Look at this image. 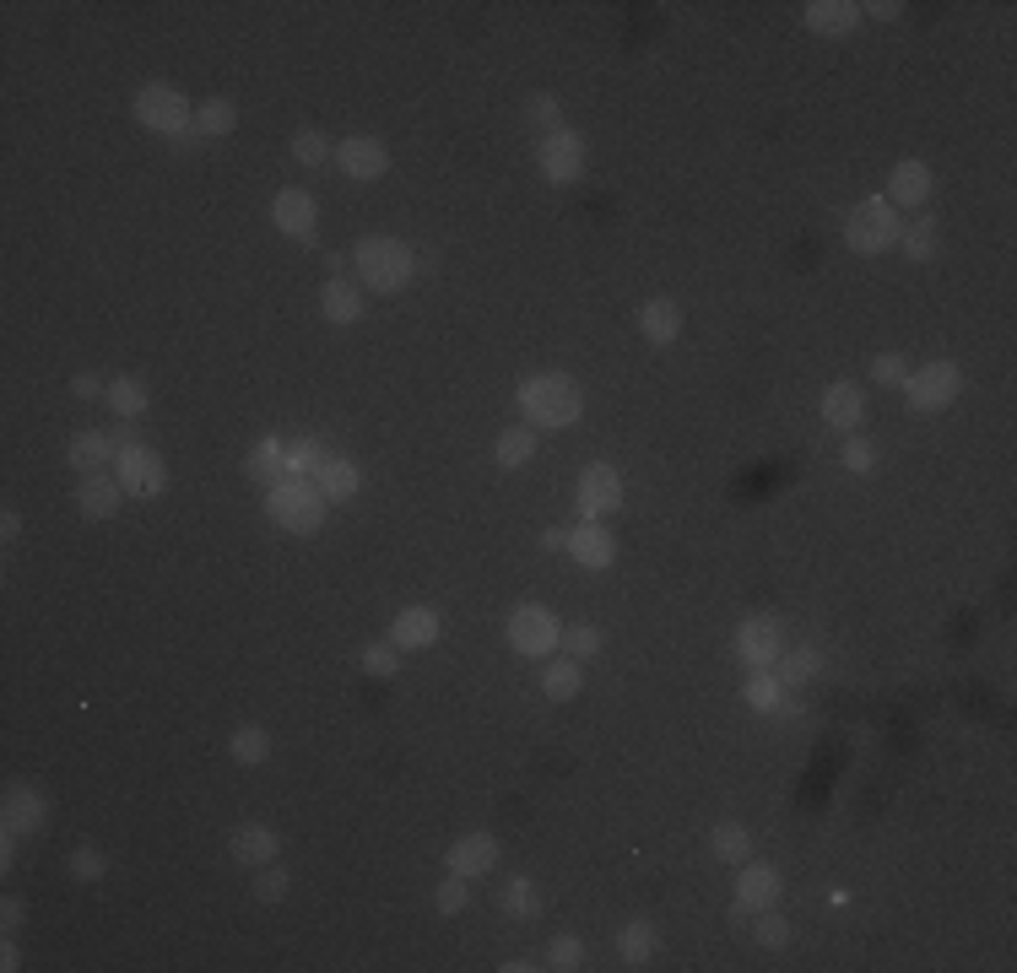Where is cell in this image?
I'll return each mask as SVG.
<instances>
[{
	"instance_id": "cell-1",
	"label": "cell",
	"mask_w": 1017,
	"mask_h": 973,
	"mask_svg": "<svg viewBox=\"0 0 1017 973\" xmlns=\"http://www.w3.org/2000/svg\"><path fill=\"white\" fill-rule=\"evenodd\" d=\"M515 405L526 411V428H541V433H564L585 417V395L569 373H530L515 390Z\"/></svg>"
},
{
	"instance_id": "cell-2",
	"label": "cell",
	"mask_w": 1017,
	"mask_h": 973,
	"mask_svg": "<svg viewBox=\"0 0 1017 973\" xmlns=\"http://www.w3.org/2000/svg\"><path fill=\"white\" fill-rule=\"evenodd\" d=\"M352 271H358V282L368 287V292H401V287L417 277V254H411L401 239H379V233H368V239H358V249H352Z\"/></svg>"
},
{
	"instance_id": "cell-3",
	"label": "cell",
	"mask_w": 1017,
	"mask_h": 973,
	"mask_svg": "<svg viewBox=\"0 0 1017 973\" xmlns=\"http://www.w3.org/2000/svg\"><path fill=\"white\" fill-rule=\"evenodd\" d=\"M266 514H271V525L277 530H292V535H315V530L326 525V492L315 482H298V477H287V482L266 486Z\"/></svg>"
},
{
	"instance_id": "cell-4",
	"label": "cell",
	"mask_w": 1017,
	"mask_h": 973,
	"mask_svg": "<svg viewBox=\"0 0 1017 973\" xmlns=\"http://www.w3.org/2000/svg\"><path fill=\"white\" fill-rule=\"evenodd\" d=\"M130 109H136V120L147 124L152 136H168V141H179V136L196 124L190 98H185L179 87H168V81H147V87L130 98Z\"/></svg>"
},
{
	"instance_id": "cell-5",
	"label": "cell",
	"mask_w": 1017,
	"mask_h": 973,
	"mask_svg": "<svg viewBox=\"0 0 1017 973\" xmlns=\"http://www.w3.org/2000/svg\"><path fill=\"white\" fill-rule=\"evenodd\" d=\"M898 233H904V222L888 205V195L860 201L850 211V222H845V239H850L855 254H888V249H898Z\"/></svg>"
},
{
	"instance_id": "cell-6",
	"label": "cell",
	"mask_w": 1017,
	"mask_h": 973,
	"mask_svg": "<svg viewBox=\"0 0 1017 973\" xmlns=\"http://www.w3.org/2000/svg\"><path fill=\"white\" fill-rule=\"evenodd\" d=\"M558 644H564V622L552 616V606L526 601V606L509 611V649H515V654H526V660H547Z\"/></svg>"
},
{
	"instance_id": "cell-7",
	"label": "cell",
	"mask_w": 1017,
	"mask_h": 973,
	"mask_svg": "<svg viewBox=\"0 0 1017 973\" xmlns=\"http://www.w3.org/2000/svg\"><path fill=\"white\" fill-rule=\"evenodd\" d=\"M958 390H964V373H958V363H947V358L904 373V401L915 405V411H947V405L958 401Z\"/></svg>"
},
{
	"instance_id": "cell-8",
	"label": "cell",
	"mask_w": 1017,
	"mask_h": 973,
	"mask_svg": "<svg viewBox=\"0 0 1017 973\" xmlns=\"http://www.w3.org/2000/svg\"><path fill=\"white\" fill-rule=\"evenodd\" d=\"M579 514L585 520H607V514H617L622 509V477H617V465H607V460H590L585 471H579Z\"/></svg>"
},
{
	"instance_id": "cell-9",
	"label": "cell",
	"mask_w": 1017,
	"mask_h": 973,
	"mask_svg": "<svg viewBox=\"0 0 1017 973\" xmlns=\"http://www.w3.org/2000/svg\"><path fill=\"white\" fill-rule=\"evenodd\" d=\"M536 168H541L547 184H574V179L585 173V141H579L574 130L541 136V141H536Z\"/></svg>"
},
{
	"instance_id": "cell-10",
	"label": "cell",
	"mask_w": 1017,
	"mask_h": 973,
	"mask_svg": "<svg viewBox=\"0 0 1017 973\" xmlns=\"http://www.w3.org/2000/svg\"><path fill=\"white\" fill-rule=\"evenodd\" d=\"M114 465H120V486L130 492V498H158L168 486V465L158 449L136 444V449H120L114 454Z\"/></svg>"
},
{
	"instance_id": "cell-11",
	"label": "cell",
	"mask_w": 1017,
	"mask_h": 973,
	"mask_svg": "<svg viewBox=\"0 0 1017 973\" xmlns=\"http://www.w3.org/2000/svg\"><path fill=\"white\" fill-rule=\"evenodd\" d=\"M779 654H785V639H779V622H774V616H747V622L736 628V660H741V665L769 671Z\"/></svg>"
},
{
	"instance_id": "cell-12",
	"label": "cell",
	"mask_w": 1017,
	"mask_h": 973,
	"mask_svg": "<svg viewBox=\"0 0 1017 973\" xmlns=\"http://www.w3.org/2000/svg\"><path fill=\"white\" fill-rule=\"evenodd\" d=\"M43 822H49V806H43L39 790L33 784H11L6 790V806H0V827L11 839H39Z\"/></svg>"
},
{
	"instance_id": "cell-13",
	"label": "cell",
	"mask_w": 1017,
	"mask_h": 973,
	"mask_svg": "<svg viewBox=\"0 0 1017 973\" xmlns=\"http://www.w3.org/2000/svg\"><path fill=\"white\" fill-rule=\"evenodd\" d=\"M336 168L347 173V179H379L385 168H390V152H385V141L379 136H347V141H336Z\"/></svg>"
},
{
	"instance_id": "cell-14",
	"label": "cell",
	"mask_w": 1017,
	"mask_h": 973,
	"mask_svg": "<svg viewBox=\"0 0 1017 973\" xmlns=\"http://www.w3.org/2000/svg\"><path fill=\"white\" fill-rule=\"evenodd\" d=\"M498 839L492 833H466V839H455L449 844V854H445V865H449V876H488L492 865H498Z\"/></svg>"
},
{
	"instance_id": "cell-15",
	"label": "cell",
	"mask_w": 1017,
	"mask_h": 973,
	"mask_svg": "<svg viewBox=\"0 0 1017 973\" xmlns=\"http://www.w3.org/2000/svg\"><path fill=\"white\" fill-rule=\"evenodd\" d=\"M569 558L585 573H607L617 558V541H611V530H601V520H579V530H569Z\"/></svg>"
},
{
	"instance_id": "cell-16",
	"label": "cell",
	"mask_w": 1017,
	"mask_h": 973,
	"mask_svg": "<svg viewBox=\"0 0 1017 973\" xmlns=\"http://www.w3.org/2000/svg\"><path fill=\"white\" fill-rule=\"evenodd\" d=\"M779 871L774 865H741V876H736V920L741 914H758V909H774L779 903Z\"/></svg>"
},
{
	"instance_id": "cell-17",
	"label": "cell",
	"mask_w": 1017,
	"mask_h": 973,
	"mask_svg": "<svg viewBox=\"0 0 1017 973\" xmlns=\"http://www.w3.org/2000/svg\"><path fill=\"white\" fill-rule=\"evenodd\" d=\"M315 217H320V205H315L309 190H282L271 201V222H277V233H287V239H315Z\"/></svg>"
},
{
	"instance_id": "cell-18",
	"label": "cell",
	"mask_w": 1017,
	"mask_h": 973,
	"mask_svg": "<svg viewBox=\"0 0 1017 973\" xmlns=\"http://www.w3.org/2000/svg\"><path fill=\"white\" fill-rule=\"evenodd\" d=\"M931 201V162H920V158H904L888 173V205H926Z\"/></svg>"
},
{
	"instance_id": "cell-19",
	"label": "cell",
	"mask_w": 1017,
	"mask_h": 973,
	"mask_svg": "<svg viewBox=\"0 0 1017 973\" xmlns=\"http://www.w3.org/2000/svg\"><path fill=\"white\" fill-rule=\"evenodd\" d=\"M860 417H866V395H860V384L839 379V384H828V390H822V422H828V428L855 433V428H860Z\"/></svg>"
},
{
	"instance_id": "cell-20",
	"label": "cell",
	"mask_w": 1017,
	"mask_h": 973,
	"mask_svg": "<svg viewBox=\"0 0 1017 973\" xmlns=\"http://www.w3.org/2000/svg\"><path fill=\"white\" fill-rule=\"evenodd\" d=\"M228 850L239 865H271L277 850H282V839L266 827V822H245V827H233V839H228Z\"/></svg>"
},
{
	"instance_id": "cell-21",
	"label": "cell",
	"mask_w": 1017,
	"mask_h": 973,
	"mask_svg": "<svg viewBox=\"0 0 1017 973\" xmlns=\"http://www.w3.org/2000/svg\"><path fill=\"white\" fill-rule=\"evenodd\" d=\"M639 330H645V341H650V347H671V341H682V303H671V298H650V303L639 309Z\"/></svg>"
},
{
	"instance_id": "cell-22",
	"label": "cell",
	"mask_w": 1017,
	"mask_h": 973,
	"mask_svg": "<svg viewBox=\"0 0 1017 973\" xmlns=\"http://www.w3.org/2000/svg\"><path fill=\"white\" fill-rule=\"evenodd\" d=\"M807 28L822 33V39H845L860 28V6L855 0H812L807 6Z\"/></svg>"
},
{
	"instance_id": "cell-23",
	"label": "cell",
	"mask_w": 1017,
	"mask_h": 973,
	"mask_svg": "<svg viewBox=\"0 0 1017 973\" xmlns=\"http://www.w3.org/2000/svg\"><path fill=\"white\" fill-rule=\"evenodd\" d=\"M439 639V611L433 606H407L390 622V644L396 649H428Z\"/></svg>"
},
{
	"instance_id": "cell-24",
	"label": "cell",
	"mask_w": 1017,
	"mask_h": 973,
	"mask_svg": "<svg viewBox=\"0 0 1017 973\" xmlns=\"http://www.w3.org/2000/svg\"><path fill=\"white\" fill-rule=\"evenodd\" d=\"M245 471H249V482H255V486L287 482V477H292V471H287V439H260V444L249 449Z\"/></svg>"
},
{
	"instance_id": "cell-25",
	"label": "cell",
	"mask_w": 1017,
	"mask_h": 973,
	"mask_svg": "<svg viewBox=\"0 0 1017 973\" xmlns=\"http://www.w3.org/2000/svg\"><path fill=\"white\" fill-rule=\"evenodd\" d=\"M120 477H82V486H77V509H82L87 520H109L114 509H120Z\"/></svg>"
},
{
	"instance_id": "cell-26",
	"label": "cell",
	"mask_w": 1017,
	"mask_h": 973,
	"mask_svg": "<svg viewBox=\"0 0 1017 973\" xmlns=\"http://www.w3.org/2000/svg\"><path fill=\"white\" fill-rule=\"evenodd\" d=\"M315 486L326 492V503H347V498H358V486H363V471H358L352 460L330 454V460H326V471L315 477Z\"/></svg>"
},
{
	"instance_id": "cell-27",
	"label": "cell",
	"mask_w": 1017,
	"mask_h": 973,
	"mask_svg": "<svg viewBox=\"0 0 1017 973\" xmlns=\"http://www.w3.org/2000/svg\"><path fill=\"white\" fill-rule=\"evenodd\" d=\"M66 454H71V465H77L82 477H98V471H103V465H109L120 449H114V439H109V433H77Z\"/></svg>"
},
{
	"instance_id": "cell-28",
	"label": "cell",
	"mask_w": 1017,
	"mask_h": 973,
	"mask_svg": "<svg viewBox=\"0 0 1017 973\" xmlns=\"http://www.w3.org/2000/svg\"><path fill=\"white\" fill-rule=\"evenodd\" d=\"M320 303H326V320L330 324H358V320H363V292H358L352 282H341V277H330V282H326Z\"/></svg>"
},
{
	"instance_id": "cell-29",
	"label": "cell",
	"mask_w": 1017,
	"mask_h": 973,
	"mask_svg": "<svg viewBox=\"0 0 1017 973\" xmlns=\"http://www.w3.org/2000/svg\"><path fill=\"white\" fill-rule=\"evenodd\" d=\"M617 957L628 963V969H645L655 957V925L650 920H628L622 931H617Z\"/></svg>"
},
{
	"instance_id": "cell-30",
	"label": "cell",
	"mask_w": 1017,
	"mask_h": 973,
	"mask_svg": "<svg viewBox=\"0 0 1017 973\" xmlns=\"http://www.w3.org/2000/svg\"><path fill=\"white\" fill-rule=\"evenodd\" d=\"M579 688H585V671H579V660H547V665H541V692H547L552 703H569V698H579Z\"/></svg>"
},
{
	"instance_id": "cell-31",
	"label": "cell",
	"mask_w": 1017,
	"mask_h": 973,
	"mask_svg": "<svg viewBox=\"0 0 1017 973\" xmlns=\"http://www.w3.org/2000/svg\"><path fill=\"white\" fill-rule=\"evenodd\" d=\"M817 671H822V654H817V649H785V654L774 660V676L785 682V692H790V688H807Z\"/></svg>"
},
{
	"instance_id": "cell-32",
	"label": "cell",
	"mask_w": 1017,
	"mask_h": 973,
	"mask_svg": "<svg viewBox=\"0 0 1017 973\" xmlns=\"http://www.w3.org/2000/svg\"><path fill=\"white\" fill-rule=\"evenodd\" d=\"M530 454H536V428H503V433H498V444H492V460H498L503 471L530 465Z\"/></svg>"
},
{
	"instance_id": "cell-33",
	"label": "cell",
	"mask_w": 1017,
	"mask_h": 973,
	"mask_svg": "<svg viewBox=\"0 0 1017 973\" xmlns=\"http://www.w3.org/2000/svg\"><path fill=\"white\" fill-rule=\"evenodd\" d=\"M330 449L326 439H298V444H287V471L298 477V482H315L320 471H326Z\"/></svg>"
},
{
	"instance_id": "cell-34",
	"label": "cell",
	"mask_w": 1017,
	"mask_h": 973,
	"mask_svg": "<svg viewBox=\"0 0 1017 973\" xmlns=\"http://www.w3.org/2000/svg\"><path fill=\"white\" fill-rule=\"evenodd\" d=\"M233 124H239L233 98H206L201 109H196V130H201L206 141H217V136H233Z\"/></svg>"
},
{
	"instance_id": "cell-35",
	"label": "cell",
	"mask_w": 1017,
	"mask_h": 973,
	"mask_svg": "<svg viewBox=\"0 0 1017 973\" xmlns=\"http://www.w3.org/2000/svg\"><path fill=\"white\" fill-rule=\"evenodd\" d=\"M109 405H114V417L136 422V417L147 411V384H141L136 373H120V379H109Z\"/></svg>"
},
{
	"instance_id": "cell-36",
	"label": "cell",
	"mask_w": 1017,
	"mask_h": 973,
	"mask_svg": "<svg viewBox=\"0 0 1017 973\" xmlns=\"http://www.w3.org/2000/svg\"><path fill=\"white\" fill-rule=\"evenodd\" d=\"M709 850L720 854L726 865H747V854H752V833H747L741 822H720V827L709 833Z\"/></svg>"
},
{
	"instance_id": "cell-37",
	"label": "cell",
	"mask_w": 1017,
	"mask_h": 973,
	"mask_svg": "<svg viewBox=\"0 0 1017 973\" xmlns=\"http://www.w3.org/2000/svg\"><path fill=\"white\" fill-rule=\"evenodd\" d=\"M498 903H503L509 920H536V914H541V887H536L530 876H509V887H503Z\"/></svg>"
},
{
	"instance_id": "cell-38",
	"label": "cell",
	"mask_w": 1017,
	"mask_h": 973,
	"mask_svg": "<svg viewBox=\"0 0 1017 973\" xmlns=\"http://www.w3.org/2000/svg\"><path fill=\"white\" fill-rule=\"evenodd\" d=\"M741 698H747V709L774 714V709H785V682H779L774 671H752V676H747V688H741Z\"/></svg>"
},
{
	"instance_id": "cell-39",
	"label": "cell",
	"mask_w": 1017,
	"mask_h": 973,
	"mask_svg": "<svg viewBox=\"0 0 1017 973\" xmlns=\"http://www.w3.org/2000/svg\"><path fill=\"white\" fill-rule=\"evenodd\" d=\"M228 752H233V763L255 769V763H266V758H271V735H266L260 725H239L233 730V741H228Z\"/></svg>"
},
{
	"instance_id": "cell-40",
	"label": "cell",
	"mask_w": 1017,
	"mask_h": 973,
	"mask_svg": "<svg viewBox=\"0 0 1017 973\" xmlns=\"http://www.w3.org/2000/svg\"><path fill=\"white\" fill-rule=\"evenodd\" d=\"M898 249H904V260H915V265H926V260H936V222H931V217L909 222V228L898 233Z\"/></svg>"
},
{
	"instance_id": "cell-41",
	"label": "cell",
	"mask_w": 1017,
	"mask_h": 973,
	"mask_svg": "<svg viewBox=\"0 0 1017 973\" xmlns=\"http://www.w3.org/2000/svg\"><path fill=\"white\" fill-rule=\"evenodd\" d=\"M330 136H320V130H298L292 136V162H303V168H326L330 162Z\"/></svg>"
},
{
	"instance_id": "cell-42",
	"label": "cell",
	"mask_w": 1017,
	"mask_h": 973,
	"mask_svg": "<svg viewBox=\"0 0 1017 973\" xmlns=\"http://www.w3.org/2000/svg\"><path fill=\"white\" fill-rule=\"evenodd\" d=\"M601 628H590V622H574V628H564V649H569V660H596L601 654Z\"/></svg>"
},
{
	"instance_id": "cell-43",
	"label": "cell",
	"mask_w": 1017,
	"mask_h": 973,
	"mask_svg": "<svg viewBox=\"0 0 1017 973\" xmlns=\"http://www.w3.org/2000/svg\"><path fill=\"white\" fill-rule=\"evenodd\" d=\"M547 969H558V973L585 969V941H579V935H552V946H547Z\"/></svg>"
},
{
	"instance_id": "cell-44",
	"label": "cell",
	"mask_w": 1017,
	"mask_h": 973,
	"mask_svg": "<svg viewBox=\"0 0 1017 973\" xmlns=\"http://www.w3.org/2000/svg\"><path fill=\"white\" fill-rule=\"evenodd\" d=\"M287 887H292V871H282L277 860H271V865L255 876V897H260V903H282Z\"/></svg>"
},
{
	"instance_id": "cell-45",
	"label": "cell",
	"mask_w": 1017,
	"mask_h": 973,
	"mask_svg": "<svg viewBox=\"0 0 1017 973\" xmlns=\"http://www.w3.org/2000/svg\"><path fill=\"white\" fill-rule=\"evenodd\" d=\"M466 903H471V882H466V876H445L439 892H433V909H439V914H460Z\"/></svg>"
},
{
	"instance_id": "cell-46",
	"label": "cell",
	"mask_w": 1017,
	"mask_h": 973,
	"mask_svg": "<svg viewBox=\"0 0 1017 973\" xmlns=\"http://www.w3.org/2000/svg\"><path fill=\"white\" fill-rule=\"evenodd\" d=\"M66 871H71V876H77V882H103V871H109V860H103V854L98 850H71V860H66Z\"/></svg>"
},
{
	"instance_id": "cell-47",
	"label": "cell",
	"mask_w": 1017,
	"mask_h": 973,
	"mask_svg": "<svg viewBox=\"0 0 1017 973\" xmlns=\"http://www.w3.org/2000/svg\"><path fill=\"white\" fill-rule=\"evenodd\" d=\"M558 114H564V109H558V98H547V92H536V98H530V103H526V120L536 124V130H541V136H552V130H564V124H558Z\"/></svg>"
},
{
	"instance_id": "cell-48",
	"label": "cell",
	"mask_w": 1017,
	"mask_h": 973,
	"mask_svg": "<svg viewBox=\"0 0 1017 973\" xmlns=\"http://www.w3.org/2000/svg\"><path fill=\"white\" fill-rule=\"evenodd\" d=\"M752 941H758V946H785V941H790V925H785L774 909H758V920H752Z\"/></svg>"
},
{
	"instance_id": "cell-49",
	"label": "cell",
	"mask_w": 1017,
	"mask_h": 973,
	"mask_svg": "<svg viewBox=\"0 0 1017 973\" xmlns=\"http://www.w3.org/2000/svg\"><path fill=\"white\" fill-rule=\"evenodd\" d=\"M839 460H845V471H855V477H871V465H877V449L866 444L860 433H850V444L839 449Z\"/></svg>"
},
{
	"instance_id": "cell-50",
	"label": "cell",
	"mask_w": 1017,
	"mask_h": 973,
	"mask_svg": "<svg viewBox=\"0 0 1017 973\" xmlns=\"http://www.w3.org/2000/svg\"><path fill=\"white\" fill-rule=\"evenodd\" d=\"M358 665H363V676H396L401 671V660H396V649H379V644H368L363 654H358Z\"/></svg>"
},
{
	"instance_id": "cell-51",
	"label": "cell",
	"mask_w": 1017,
	"mask_h": 973,
	"mask_svg": "<svg viewBox=\"0 0 1017 973\" xmlns=\"http://www.w3.org/2000/svg\"><path fill=\"white\" fill-rule=\"evenodd\" d=\"M904 373H909V368H904L898 352H877V358H871V379H877V384H904Z\"/></svg>"
},
{
	"instance_id": "cell-52",
	"label": "cell",
	"mask_w": 1017,
	"mask_h": 973,
	"mask_svg": "<svg viewBox=\"0 0 1017 973\" xmlns=\"http://www.w3.org/2000/svg\"><path fill=\"white\" fill-rule=\"evenodd\" d=\"M22 920H28V903H22V897H6V903H0V925H6V935L22 931Z\"/></svg>"
},
{
	"instance_id": "cell-53",
	"label": "cell",
	"mask_w": 1017,
	"mask_h": 973,
	"mask_svg": "<svg viewBox=\"0 0 1017 973\" xmlns=\"http://www.w3.org/2000/svg\"><path fill=\"white\" fill-rule=\"evenodd\" d=\"M71 395H77V401H92V395H109V384H103L98 373H77V379H71Z\"/></svg>"
},
{
	"instance_id": "cell-54",
	"label": "cell",
	"mask_w": 1017,
	"mask_h": 973,
	"mask_svg": "<svg viewBox=\"0 0 1017 973\" xmlns=\"http://www.w3.org/2000/svg\"><path fill=\"white\" fill-rule=\"evenodd\" d=\"M898 11H904V6H894V0H871V6H860V17H877V22H898Z\"/></svg>"
},
{
	"instance_id": "cell-55",
	"label": "cell",
	"mask_w": 1017,
	"mask_h": 973,
	"mask_svg": "<svg viewBox=\"0 0 1017 973\" xmlns=\"http://www.w3.org/2000/svg\"><path fill=\"white\" fill-rule=\"evenodd\" d=\"M109 439H114V449H136V444H141V433H136V422H124V417H120V428H114V433H109Z\"/></svg>"
},
{
	"instance_id": "cell-56",
	"label": "cell",
	"mask_w": 1017,
	"mask_h": 973,
	"mask_svg": "<svg viewBox=\"0 0 1017 973\" xmlns=\"http://www.w3.org/2000/svg\"><path fill=\"white\" fill-rule=\"evenodd\" d=\"M541 546H547V552H569V530H541Z\"/></svg>"
},
{
	"instance_id": "cell-57",
	"label": "cell",
	"mask_w": 1017,
	"mask_h": 973,
	"mask_svg": "<svg viewBox=\"0 0 1017 973\" xmlns=\"http://www.w3.org/2000/svg\"><path fill=\"white\" fill-rule=\"evenodd\" d=\"M0 535H6V541H17V535H22V514H17V509H6V514H0Z\"/></svg>"
},
{
	"instance_id": "cell-58",
	"label": "cell",
	"mask_w": 1017,
	"mask_h": 973,
	"mask_svg": "<svg viewBox=\"0 0 1017 973\" xmlns=\"http://www.w3.org/2000/svg\"><path fill=\"white\" fill-rule=\"evenodd\" d=\"M0 969H6V973L22 969V952H17V941H6V946H0Z\"/></svg>"
},
{
	"instance_id": "cell-59",
	"label": "cell",
	"mask_w": 1017,
	"mask_h": 973,
	"mask_svg": "<svg viewBox=\"0 0 1017 973\" xmlns=\"http://www.w3.org/2000/svg\"><path fill=\"white\" fill-rule=\"evenodd\" d=\"M0 865H6V871H11V865H17V839H11V833H6V839H0Z\"/></svg>"
}]
</instances>
